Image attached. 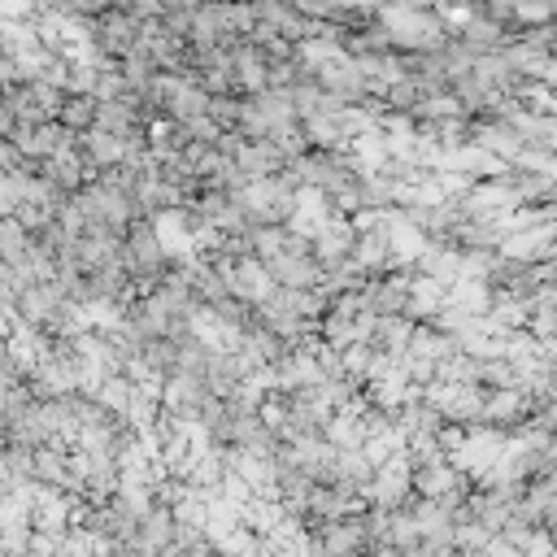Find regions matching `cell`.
<instances>
[{
	"mask_svg": "<svg viewBox=\"0 0 557 557\" xmlns=\"http://www.w3.org/2000/svg\"><path fill=\"white\" fill-rule=\"evenodd\" d=\"M26 383V366L13 357V348L0 339V392H9V387H22Z\"/></svg>",
	"mask_w": 557,
	"mask_h": 557,
	"instance_id": "obj_3",
	"label": "cell"
},
{
	"mask_svg": "<svg viewBox=\"0 0 557 557\" xmlns=\"http://www.w3.org/2000/svg\"><path fill=\"white\" fill-rule=\"evenodd\" d=\"M57 122H61L65 131H74V135L96 131V122H100V100H96L91 91H65V104H61Z\"/></svg>",
	"mask_w": 557,
	"mask_h": 557,
	"instance_id": "obj_2",
	"label": "cell"
},
{
	"mask_svg": "<svg viewBox=\"0 0 557 557\" xmlns=\"http://www.w3.org/2000/svg\"><path fill=\"white\" fill-rule=\"evenodd\" d=\"M139 39H144V17H135V13L117 9V4H109L104 13H96V17L87 22V44H91L96 52L113 57V61L131 57V52L139 48Z\"/></svg>",
	"mask_w": 557,
	"mask_h": 557,
	"instance_id": "obj_1",
	"label": "cell"
},
{
	"mask_svg": "<svg viewBox=\"0 0 557 557\" xmlns=\"http://www.w3.org/2000/svg\"><path fill=\"white\" fill-rule=\"evenodd\" d=\"M13 126H17V117H13V104L4 100V87H0V139H9Z\"/></svg>",
	"mask_w": 557,
	"mask_h": 557,
	"instance_id": "obj_4",
	"label": "cell"
}]
</instances>
